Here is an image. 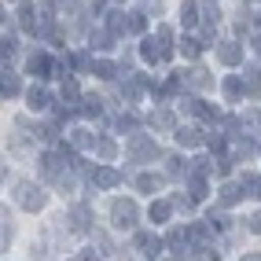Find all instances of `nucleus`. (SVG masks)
<instances>
[{"label":"nucleus","instance_id":"nucleus-6","mask_svg":"<svg viewBox=\"0 0 261 261\" xmlns=\"http://www.w3.org/2000/svg\"><path fill=\"white\" fill-rule=\"evenodd\" d=\"M133 250H140L144 257H159L166 250V239H159L154 232H136L133 236Z\"/></svg>","mask_w":261,"mask_h":261},{"label":"nucleus","instance_id":"nucleus-46","mask_svg":"<svg viewBox=\"0 0 261 261\" xmlns=\"http://www.w3.org/2000/svg\"><path fill=\"white\" fill-rule=\"evenodd\" d=\"M199 261H221V257H217V250H210V247H202V250H199Z\"/></svg>","mask_w":261,"mask_h":261},{"label":"nucleus","instance_id":"nucleus-33","mask_svg":"<svg viewBox=\"0 0 261 261\" xmlns=\"http://www.w3.org/2000/svg\"><path fill=\"white\" fill-rule=\"evenodd\" d=\"M188 195L195 199V202H202L206 195H210V188H206V177H188Z\"/></svg>","mask_w":261,"mask_h":261},{"label":"nucleus","instance_id":"nucleus-34","mask_svg":"<svg viewBox=\"0 0 261 261\" xmlns=\"http://www.w3.org/2000/svg\"><path fill=\"white\" fill-rule=\"evenodd\" d=\"M239 184H243V191H247L250 199H261V177H257V173H243Z\"/></svg>","mask_w":261,"mask_h":261},{"label":"nucleus","instance_id":"nucleus-18","mask_svg":"<svg viewBox=\"0 0 261 261\" xmlns=\"http://www.w3.org/2000/svg\"><path fill=\"white\" fill-rule=\"evenodd\" d=\"M173 210H177V206H173V199H154V202L147 206V217H151L154 224H166V221L173 217Z\"/></svg>","mask_w":261,"mask_h":261},{"label":"nucleus","instance_id":"nucleus-40","mask_svg":"<svg viewBox=\"0 0 261 261\" xmlns=\"http://www.w3.org/2000/svg\"><path fill=\"white\" fill-rule=\"evenodd\" d=\"M206 221H210L214 228H228V224H232V217L224 214V210H210V214H206Z\"/></svg>","mask_w":261,"mask_h":261},{"label":"nucleus","instance_id":"nucleus-12","mask_svg":"<svg viewBox=\"0 0 261 261\" xmlns=\"http://www.w3.org/2000/svg\"><path fill=\"white\" fill-rule=\"evenodd\" d=\"M184 89H195V92L214 89V77H210V70H202V66H191V70L184 74Z\"/></svg>","mask_w":261,"mask_h":261},{"label":"nucleus","instance_id":"nucleus-9","mask_svg":"<svg viewBox=\"0 0 261 261\" xmlns=\"http://www.w3.org/2000/svg\"><path fill=\"white\" fill-rule=\"evenodd\" d=\"M89 180H92V188H103V191H107V188H118V184H121V173H118L114 166H96V169L89 173Z\"/></svg>","mask_w":261,"mask_h":261},{"label":"nucleus","instance_id":"nucleus-32","mask_svg":"<svg viewBox=\"0 0 261 261\" xmlns=\"http://www.w3.org/2000/svg\"><path fill=\"white\" fill-rule=\"evenodd\" d=\"M239 121H243V129H247V133H261V111L257 107H247L239 114Z\"/></svg>","mask_w":261,"mask_h":261},{"label":"nucleus","instance_id":"nucleus-3","mask_svg":"<svg viewBox=\"0 0 261 261\" xmlns=\"http://www.w3.org/2000/svg\"><path fill=\"white\" fill-rule=\"evenodd\" d=\"M136 221H140V210H136L133 199H114V202H111V224H114L118 232L136 228Z\"/></svg>","mask_w":261,"mask_h":261},{"label":"nucleus","instance_id":"nucleus-7","mask_svg":"<svg viewBox=\"0 0 261 261\" xmlns=\"http://www.w3.org/2000/svg\"><path fill=\"white\" fill-rule=\"evenodd\" d=\"M173 136H177V144H180V147H202L210 133L199 129V125H177V129H173Z\"/></svg>","mask_w":261,"mask_h":261},{"label":"nucleus","instance_id":"nucleus-39","mask_svg":"<svg viewBox=\"0 0 261 261\" xmlns=\"http://www.w3.org/2000/svg\"><path fill=\"white\" fill-rule=\"evenodd\" d=\"M92 239H96V247H99L103 257H114V254H118V250H114V243L107 239V232H96V228H92Z\"/></svg>","mask_w":261,"mask_h":261},{"label":"nucleus","instance_id":"nucleus-26","mask_svg":"<svg viewBox=\"0 0 261 261\" xmlns=\"http://www.w3.org/2000/svg\"><path fill=\"white\" fill-rule=\"evenodd\" d=\"M199 19H202V15H199V4H195V0H180V26L191 30Z\"/></svg>","mask_w":261,"mask_h":261},{"label":"nucleus","instance_id":"nucleus-38","mask_svg":"<svg viewBox=\"0 0 261 261\" xmlns=\"http://www.w3.org/2000/svg\"><path fill=\"white\" fill-rule=\"evenodd\" d=\"M70 144H74V147H96V136H92L89 129H74V133H70Z\"/></svg>","mask_w":261,"mask_h":261},{"label":"nucleus","instance_id":"nucleus-2","mask_svg":"<svg viewBox=\"0 0 261 261\" xmlns=\"http://www.w3.org/2000/svg\"><path fill=\"white\" fill-rule=\"evenodd\" d=\"M15 202H19L22 210L37 214V210H44V202H48V191H44V184H33V180H19V184H15Z\"/></svg>","mask_w":261,"mask_h":261},{"label":"nucleus","instance_id":"nucleus-36","mask_svg":"<svg viewBox=\"0 0 261 261\" xmlns=\"http://www.w3.org/2000/svg\"><path fill=\"white\" fill-rule=\"evenodd\" d=\"M129 33H136V37L147 33V11H129Z\"/></svg>","mask_w":261,"mask_h":261},{"label":"nucleus","instance_id":"nucleus-48","mask_svg":"<svg viewBox=\"0 0 261 261\" xmlns=\"http://www.w3.org/2000/svg\"><path fill=\"white\" fill-rule=\"evenodd\" d=\"M239 261H261V254H243Z\"/></svg>","mask_w":261,"mask_h":261},{"label":"nucleus","instance_id":"nucleus-47","mask_svg":"<svg viewBox=\"0 0 261 261\" xmlns=\"http://www.w3.org/2000/svg\"><path fill=\"white\" fill-rule=\"evenodd\" d=\"M250 232H257V236H261V210L250 217Z\"/></svg>","mask_w":261,"mask_h":261},{"label":"nucleus","instance_id":"nucleus-35","mask_svg":"<svg viewBox=\"0 0 261 261\" xmlns=\"http://www.w3.org/2000/svg\"><path fill=\"white\" fill-rule=\"evenodd\" d=\"M202 48H206V41H199V37H184V41H180L184 59H199V56H202Z\"/></svg>","mask_w":261,"mask_h":261},{"label":"nucleus","instance_id":"nucleus-4","mask_svg":"<svg viewBox=\"0 0 261 261\" xmlns=\"http://www.w3.org/2000/svg\"><path fill=\"white\" fill-rule=\"evenodd\" d=\"M180 103H184V111H188V114H195V118H202V121H210V125L224 121V114L214 107V103H206V99H199V96H184Z\"/></svg>","mask_w":261,"mask_h":261},{"label":"nucleus","instance_id":"nucleus-42","mask_svg":"<svg viewBox=\"0 0 261 261\" xmlns=\"http://www.w3.org/2000/svg\"><path fill=\"white\" fill-rule=\"evenodd\" d=\"M202 22L217 30V22H221V11H217V4H206V8H202Z\"/></svg>","mask_w":261,"mask_h":261},{"label":"nucleus","instance_id":"nucleus-19","mask_svg":"<svg viewBox=\"0 0 261 261\" xmlns=\"http://www.w3.org/2000/svg\"><path fill=\"white\" fill-rule=\"evenodd\" d=\"M22 92V81H19V74L11 70V66H4V77H0V96L4 99H15Z\"/></svg>","mask_w":261,"mask_h":261},{"label":"nucleus","instance_id":"nucleus-23","mask_svg":"<svg viewBox=\"0 0 261 261\" xmlns=\"http://www.w3.org/2000/svg\"><path fill=\"white\" fill-rule=\"evenodd\" d=\"M166 173H169V177H188V173H191V159H184V154H169V159H166Z\"/></svg>","mask_w":261,"mask_h":261},{"label":"nucleus","instance_id":"nucleus-28","mask_svg":"<svg viewBox=\"0 0 261 261\" xmlns=\"http://www.w3.org/2000/svg\"><path fill=\"white\" fill-rule=\"evenodd\" d=\"M107 26L118 33V37H121V33H129V11H121V8L107 11Z\"/></svg>","mask_w":261,"mask_h":261},{"label":"nucleus","instance_id":"nucleus-15","mask_svg":"<svg viewBox=\"0 0 261 261\" xmlns=\"http://www.w3.org/2000/svg\"><path fill=\"white\" fill-rule=\"evenodd\" d=\"M243 89H247V96H261V66L257 63H243Z\"/></svg>","mask_w":261,"mask_h":261},{"label":"nucleus","instance_id":"nucleus-1","mask_svg":"<svg viewBox=\"0 0 261 261\" xmlns=\"http://www.w3.org/2000/svg\"><path fill=\"white\" fill-rule=\"evenodd\" d=\"M125 159H129L133 166H144V162L162 159V147H159V140H154V136H147V133H133L129 144H125Z\"/></svg>","mask_w":261,"mask_h":261},{"label":"nucleus","instance_id":"nucleus-29","mask_svg":"<svg viewBox=\"0 0 261 261\" xmlns=\"http://www.w3.org/2000/svg\"><path fill=\"white\" fill-rule=\"evenodd\" d=\"M81 114L89 118V121H99V118H103V99H99V96H85V99H81Z\"/></svg>","mask_w":261,"mask_h":261},{"label":"nucleus","instance_id":"nucleus-21","mask_svg":"<svg viewBox=\"0 0 261 261\" xmlns=\"http://www.w3.org/2000/svg\"><path fill=\"white\" fill-rule=\"evenodd\" d=\"M247 191H243V184H232V180H224L221 188H217V199H221V206H236Z\"/></svg>","mask_w":261,"mask_h":261},{"label":"nucleus","instance_id":"nucleus-17","mask_svg":"<svg viewBox=\"0 0 261 261\" xmlns=\"http://www.w3.org/2000/svg\"><path fill=\"white\" fill-rule=\"evenodd\" d=\"M26 103H30V111H48L56 99H51V92L44 89V85H33V89L26 92Z\"/></svg>","mask_w":261,"mask_h":261},{"label":"nucleus","instance_id":"nucleus-37","mask_svg":"<svg viewBox=\"0 0 261 261\" xmlns=\"http://www.w3.org/2000/svg\"><path fill=\"white\" fill-rule=\"evenodd\" d=\"M214 162L217 159H202V154H199V159H191V173H188V177H206V173L214 169Z\"/></svg>","mask_w":261,"mask_h":261},{"label":"nucleus","instance_id":"nucleus-11","mask_svg":"<svg viewBox=\"0 0 261 261\" xmlns=\"http://www.w3.org/2000/svg\"><path fill=\"white\" fill-rule=\"evenodd\" d=\"M214 232V224L210 221H195V224H188V236H191V250H202V247H210V236Z\"/></svg>","mask_w":261,"mask_h":261},{"label":"nucleus","instance_id":"nucleus-45","mask_svg":"<svg viewBox=\"0 0 261 261\" xmlns=\"http://www.w3.org/2000/svg\"><path fill=\"white\" fill-rule=\"evenodd\" d=\"M70 261H107V257H103V254H96V250H77Z\"/></svg>","mask_w":261,"mask_h":261},{"label":"nucleus","instance_id":"nucleus-41","mask_svg":"<svg viewBox=\"0 0 261 261\" xmlns=\"http://www.w3.org/2000/svg\"><path fill=\"white\" fill-rule=\"evenodd\" d=\"M173 206H177V210H184V214H191V210H195V199L184 195V191H177V195H173Z\"/></svg>","mask_w":261,"mask_h":261},{"label":"nucleus","instance_id":"nucleus-43","mask_svg":"<svg viewBox=\"0 0 261 261\" xmlns=\"http://www.w3.org/2000/svg\"><path fill=\"white\" fill-rule=\"evenodd\" d=\"M114 129H118V133H133V129H136V118H133V114H118V118H114Z\"/></svg>","mask_w":261,"mask_h":261},{"label":"nucleus","instance_id":"nucleus-10","mask_svg":"<svg viewBox=\"0 0 261 261\" xmlns=\"http://www.w3.org/2000/svg\"><path fill=\"white\" fill-rule=\"evenodd\" d=\"M63 221H66V228H70V232H89L92 228V224H89L92 214H89V206H85V202H77L70 214H63Z\"/></svg>","mask_w":261,"mask_h":261},{"label":"nucleus","instance_id":"nucleus-13","mask_svg":"<svg viewBox=\"0 0 261 261\" xmlns=\"http://www.w3.org/2000/svg\"><path fill=\"white\" fill-rule=\"evenodd\" d=\"M114 37H118V33H114L111 26L92 30V33H89V51H111V48H114Z\"/></svg>","mask_w":261,"mask_h":261},{"label":"nucleus","instance_id":"nucleus-31","mask_svg":"<svg viewBox=\"0 0 261 261\" xmlns=\"http://www.w3.org/2000/svg\"><path fill=\"white\" fill-rule=\"evenodd\" d=\"M92 151L99 154V159H103V162H111V159H114V154H118V144L111 140V136H96V147H92Z\"/></svg>","mask_w":261,"mask_h":261},{"label":"nucleus","instance_id":"nucleus-8","mask_svg":"<svg viewBox=\"0 0 261 261\" xmlns=\"http://www.w3.org/2000/svg\"><path fill=\"white\" fill-rule=\"evenodd\" d=\"M15 19H19V26L30 33V37H37V30H41V15H37V8L30 4V0H22L19 4V11H15Z\"/></svg>","mask_w":261,"mask_h":261},{"label":"nucleus","instance_id":"nucleus-22","mask_svg":"<svg viewBox=\"0 0 261 261\" xmlns=\"http://www.w3.org/2000/svg\"><path fill=\"white\" fill-rule=\"evenodd\" d=\"M147 121H151V129H159V133H169V129H177V125H173V111H169V107H154Z\"/></svg>","mask_w":261,"mask_h":261},{"label":"nucleus","instance_id":"nucleus-16","mask_svg":"<svg viewBox=\"0 0 261 261\" xmlns=\"http://www.w3.org/2000/svg\"><path fill=\"white\" fill-rule=\"evenodd\" d=\"M166 250H173V254L191 250V236H188V228H169V232H166Z\"/></svg>","mask_w":261,"mask_h":261},{"label":"nucleus","instance_id":"nucleus-25","mask_svg":"<svg viewBox=\"0 0 261 261\" xmlns=\"http://www.w3.org/2000/svg\"><path fill=\"white\" fill-rule=\"evenodd\" d=\"M221 89H224V99H228V103H239V96L247 92V89H243V77H239V74H228Z\"/></svg>","mask_w":261,"mask_h":261},{"label":"nucleus","instance_id":"nucleus-20","mask_svg":"<svg viewBox=\"0 0 261 261\" xmlns=\"http://www.w3.org/2000/svg\"><path fill=\"white\" fill-rule=\"evenodd\" d=\"M133 188L144 191V195H154V191H162V177H159V173H136Z\"/></svg>","mask_w":261,"mask_h":261},{"label":"nucleus","instance_id":"nucleus-30","mask_svg":"<svg viewBox=\"0 0 261 261\" xmlns=\"http://www.w3.org/2000/svg\"><path fill=\"white\" fill-rule=\"evenodd\" d=\"M154 41H159V48H162V59L169 63L173 59V30L169 26H159V30H154Z\"/></svg>","mask_w":261,"mask_h":261},{"label":"nucleus","instance_id":"nucleus-44","mask_svg":"<svg viewBox=\"0 0 261 261\" xmlns=\"http://www.w3.org/2000/svg\"><path fill=\"white\" fill-rule=\"evenodd\" d=\"M92 63H96V59L89 56V51H74V66H77V70H89V74H92Z\"/></svg>","mask_w":261,"mask_h":261},{"label":"nucleus","instance_id":"nucleus-49","mask_svg":"<svg viewBox=\"0 0 261 261\" xmlns=\"http://www.w3.org/2000/svg\"><path fill=\"white\" fill-rule=\"evenodd\" d=\"M250 44H254V51H257V56H261V33H257V37H254Z\"/></svg>","mask_w":261,"mask_h":261},{"label":"nucleus","instance_id":"nucleus-24","mask_svg":"<svg viewBox=\"0 0 261 261\" xmlns=\"http://www.w3.org/2000/svg\"><path fill=\"white\" fill-rule=\"evenodd\" d=\"M140 56H144V63H166L162 59V48H159V41H154V33H151V37H144V44H140Z\"/></svg>","mask_w":261,"mask_h":261},{"label":"nucleus","instance_id":"nucleus-50","mask_svg":"<svg viewBox=\"0 0 261 261\" xmlns=\"http://www.w3.org/2000/svg\"><path fill=\"white\" fill-rule=\"evenodd\" d=\"M144 8H154V11H159V0H144Z\"/></svg>","mask_w":261,"mask_h":261},{"label":"nucleus","instance_id":"nucleus-27","mask_svg":"<svg viewBox=\"0 0 261 261\" xmlns=\"http://www.w3.org/2000/svg\"><path fill=\"white\" fill-rule=\"evenodd\" d=\"M92 74H96V77H103V81H114V77L121 74V66H118V63H111V59H96V63H92Z\"/></svg>","mask_w":261,"mask_h":261},{"label":"nucleus","instance_id":"nucleus-51","mask_svg":"<svg viewBox=\"0 0 261 261\" xmlns=\"http://www.w3.org/2000/svg\"><path fill=\"white\" fill-rule=\"evenodd\" d=\"M257 154H261V147H257Z\"/></svg>","mask_w":261,"mask_h":261},{"label":"nucleus","instance_id":"nucleus-14","mask_svg":"<svg viewBox=\"0 0 261 261\" xmlns=\"http://www.w3.org/2000/svg\"><path fill=\"white\" fill-rule=\"evenodd\" d=\"M217 59L224 66H243V44L239 41H221L217 44Z\"/></svg>","mask_w":261,"mask_h":261},{"label":"nucleus","instance_id":"nucleus-5","mask_svg":"<svg viewBox=\"0 0 261 261\" xmlns=\"http://www.w3.org/2000/svg\"><path fill=\"white\" fill-rule=\"evenodd\" d=\"M26 74H33L37 81H48V77H56V74H59V66L51 63L48 51H33V56L26 59Z\"/></svg>","mask_w":261,"mask_h":261}]
</instances>
